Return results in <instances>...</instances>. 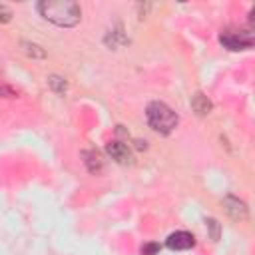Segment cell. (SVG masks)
<instances>
[{
	"label": "cell",
	"instance_id": "6da1fadb",
	"mask_svg": "<svg viewBox=\"0 0 255 255\" xmlns=\"http://www.w3.org/2000/svg\"><path fill=\"white\" fill-rule=\"evenodd\" d=\"M38 12L42 14L44 20L62 26V28H70L76 26L82 18V10L76 2H68V0H46L38 4Z\"/></svg>",
	"mask_w": 255,
	"mask_h": 255
},
{
	"label": "cell",
	"instance_id": "7a4b0ae2",
	"mask_svg": "<svg viewBox=\"0 0 255 255\" xmlns=\"http://www.w3.org/2000/svg\"><path fill=\"white\" fill-rule=\"evenodd\" d=\"M145 118H147V124L153 131L161 133V135H167L175 129L179 118L177 114L165 104V102H151L147 104L145 108Z\"/></svg>",
	"mask_w": 255,
	"mask_h": 255
},
{
	"label": "cell",
	"instance_id": "3957f363",
	"mask_svg": "<svg viewBox=\"0 0 255 255\" xmlns=\"http://www.w3.org/2000/svg\"><path fill=\"white\" fill-rule=\"evenodd\" d=\"M219 42L231 52L249 50L253 46V32L251 28H225L219 34Z\"/></svg>",
	"mask_w": 255,
	"mask_h": 255
},
{
	"label": "cell",
	"instance_id": "277c9868",
	"mask_svg": "<svg viewBox=\"0 0 255 255\" xmlns=\"http://www.w3.org/2000/svg\"><path fill=\"white\" fill-rule=\"evenodd\" d=\"M165 245L171 251H187L195 245V237L189 231H173L171 235H167Z\"/></svg>",
	"mask_w": 255,
	"mask_h": 255
},
{
	"label": "cell",
	"instance_id": "5b68a950",
	"mask_svg": "<svg viewBox=\"0 0 255 255\" xmlns=\"http://www.w3.org/2000/svg\"><path fill=\"white\" fill-rule=\"evenodd\" d=\"M106 151H108V155H110L112 159H116L118 163H129V161H131V151H129V147H128L126 143L118 141V139L110 141V143L106 145Z\"/></svg>",
	"mask_w": 255,
	"mask_h": 255
},
{
	"label": "cell",
	"instance_id": "8992f818",
	"mask_svg": "<svg viewBox=\"0 0 255 255\" xmlns=\"http://www.w3.org/2000/svg\"><path fill=\"white\" fill-rule=\"evenodd\" d=\"M223 205H225L227 213H229L233 219H243V217L247 215V207H245V203L239 201V199L233 197V195L225 197V199H223Z\"/></svg>",
	"mask_w": 255,
	"mask_h": 255
},
{
	"label": "cell",
	"instance_id": "52a82bcc",
	"mask_svg": "<svg viewBox=\"0 0 255 255\" xmlns=\"http://www.w3.org/2000/svg\"><path fill=\"white\" fill-rule=\"evenodd\" d=\"M191 108H193L199 116H207V114L211 112V102H209L203 94H195V96L191 98Z\"/></svg>",
	"mask_w": 255,
	"mask_h": 255
},
{
	"label": "cell",
	"instance_id": "ba28073f",
	"mask_svg": "<svg viewBox=\"0 0 255 255\" xmlns=\"http://www.w3.org/2000/svg\"><path fill=\"white\" fill-rule=\"evenodd\" d=\"M84 155L90 157V159H86V165H88V169H90L92 173H96V171L102 169V159H100V155H98L96 151H86Z\"/></svg>",
	"mask_w": 255,
	"mask_h": 255
},
{
	"label": "cell",
	"instance_id": "9c48e42d",
	"mask_svg": "<svg viewBox=\"0 0 255 255\" xmlns=\"http://www.w3.org/2000/svg\"><path fill=\"white\" fill-rule=\"evenodd\" d=\"M50 86L56 90V94H60V96H64V94H66V82H64L62 78L52 76V78H50Z\"/></svg>",
	"mask_w": 255,
	"mask_h": 255
},
{
	"label": "cell",
	"instance_id": "30bf717a",
	"mask_svg": "<svg viewBox=\"0 0 255 255\" xmlns=\"http://www.w3.org/2000/svg\"><path fill=\"white\" fill-rule=\"evenodd\" d=\"M159 253V243H145L141 247V255H157Z\"/></svg>",
	"mask_w": 255,
	"mask_h": 255
},
{
	"label": "cell",
	"instance_id": "8fae6325",
	"mask_svg": "<svg viewBox=\"0 0 255 255\" xmlns=\"http://www.w3.org/2000/svg\"><path fill=\"white\" fill-rule=\"evenodd\" d=\"M10 18H12L10 8H8V6H4V4H0V22H8Z\"/></svg>",
	"mask_w": 255,
	"mask_h": 255
},
{
	"label": "cell",
	"instance_id": "7c38bea8",
	"mask_svg": "<svg viewBox=\"0 0 255 255\" xmlns=\"http://www.w3.org/2000/svg\"><path fill=\"white\" fill-rule=\"evenodd\" d=\"M207 227L213 229V239H217L219 237V223L215 219H207Z\"/></svg>",
	"mask_w": 255,
	"mask_h": 255
}]
</instances>
